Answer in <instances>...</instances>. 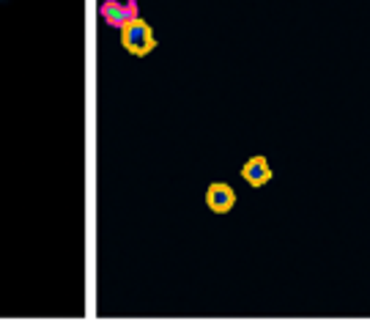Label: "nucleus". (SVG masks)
Instances as JSON below:
<instances>
[{
    "instance_id": "nucleus-1",
    "label": "nucleus",
    "mask_w": 370,
    "mask_h": 321,
    "mask_svg": "<svg viewBox=\"0 0 370 321\" xmlns=\"http://www.w3.org/2000/svg\"><path fill=\"white\" fill-rule=\"evenodd\" d=\"M121 44L132 52V55H149L157 47V38L149 27V22H143L140 16L135 22H129L127 27H121Z\"/></svg>"
},
{
    "instance_id": "nucleus-2",
    "label": "nucleus",
    "mask_w": 370,
    "mask_h": 321,
    "mask_svg": "<svg viewBox=\"0 0 370 321\" xmlns=\"http://www.w3.org/2000/svg\"><path fill=\"white\" fill-rule=\"evenodd\" d=\"M102 19L113 27H127L129 22L138 19V3L135 0H127V3L107 0V3H102Z\"/></svg>"
},
{
    "instance_id": "nucleus-3",
    "label": "nucleus",
    "mask_w": 370,
    "mask_h": 321,
    "mask_svg": "<svg viewBox=\"0 0 370 321\" xmlns=\"http://www.w3.org/2000/svg\"><path fill=\"white\" fill-rule=\"evenodd\" d=\"M206 201H208V209H211V212L225 214V212L233 209L236 192H233V187H228V184H222V181H214V184L208 187V192H206Z\"/></svg>"
},
{
    "instance_id": "nucleus-4",
    "label": "nucleus",
    "mask_w": 370,
    "mask_h": 321,
    "mask_svg": "<svg viewBox=\"0 0 370 321\" xmlns=\"http://www.w3.org/2000/svg\"><path fill=\"white\" fill-rule=\"evenodd\" d=\"M241 179H244L250 187H263V184L272 179V168H269L266 157H252L250 162H244Z\"/></svg>"
}]
</instances>
